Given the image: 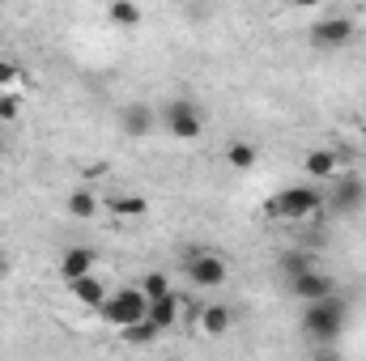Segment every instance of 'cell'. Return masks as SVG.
I'll use <instances>...</instances> for the list:
<instances>
[{"mask_svg": "<svg viewBox=\"0 0 366 361\" xmlns=\"http://www.w3.org/2000/svg\"><path fill=\"white\" fill-rule=\"evenodd\" d=\"M345 319H350V302H345L341 293H324V298H315V302H302L298 327H302L307 340H315V345L328 353V345L345 332Z\"/></svg>", "mask_w": 366, "mask_h": 361, "instance_id": "cell-1", "label": "cell"}, {"mask_svg": "<svg viewBox=\"0 0 366 361\" xmlns=\"http://www.w3.org/2000/svg\"><path fill=\"white\" fill-rule=\"evenodd\" d=\"M320 213H324V183H298L269 200V217H281V221H307Z\"/></svg>", "mask_w": 366, "mask_h": 361, "instance_id": "cell-2", "label": "cell"}, {"mask_svg": "<svg viewBox=\"0 0 366 361\" xmlns=\"http://www.w3.org/2000/svg\"><path fill=\"white\" fill-rule=\"evenodd\" d=\"M145 310H149L145 289H141V285H124V289H111V293H107V302L98 306V319H102L107 327H119V332H124V327L141 323Z\"/></svg>", "mask_w": 366, "mask_h": 361, "instance_id": "cell-3", "label": "cell"}, {"mask_svg": "<svg viewBox=\"0 0 366 361\" xmlns=\"http://www.w3.org/2000/svg\"><path fill=\"white\" fill-rule=\"evenodd\" d=\"M158 128L175 141H196L204 132V115L192 98H171L162 111H158Z\"/></svg>", "mask_w": 366, "mask_h": 361, "instance_id": "cell-4", "label": "cell"}, {"mask_svg": "<svg viewBox=\"0 0 366 361\" xmlns=\"http://www.w3.org/2000/svg\"><path fill=\"white\" fill-rule=\"evenodd\" d=\"M324 208H332L337 217H354L366 208V179L362 175H341L332 187H324Z\"/></svg>", "mask_w": 366, "mask_h": 361, "instance_id": "cell-5", "label": "cell"}, {"mask_svg": "<svg viewBox=\"0 0 366 361\" xmlns=\"http://www.w3.org/2000/svg\"><path fill=\"white\" fill-rule=\"evenodd\" d=\"M183 268H187V280H192L196 289H222V285L230 280V264H226V255H217V251H192V255L183 260Z\"/></svg>", "mask_w": 366, "mask_h": 361, "instance_id": "cell-6", "label": "cell"}, {"mask_svg": "<svg viewBox=\"0 0 366 361\" xmlns=\"http://www.w3.org/2000/svg\"><path fill=\"white\" fill-rule=\"evenodd\" d=\"M311 43L324 47V51H341V47H350V43H354V17H345V13L320 17V21L311 26Z\"/></svg>", "mask_w": 366, "mask_h": 361, "instance_id": "cell-7", "label": "cell"}, {"mask_svg": "<svg viewBox=\"0 0 366 361\" xmlns=\"http://www.w3.org/2000/svg\"><path fill=\"white\" fill-rule=\"evenodd\" d=\"M115 123H119V132H124V136L141 141V136H149V132L158 128V111H154L149 102H128V106H119Z\"/></svg>", "mask_w": 366, "mask_h": 361, "instance_id": "cell-8", "label": "cell"}, {"mask_svg": "<svg viewBox=\"0 0 366 361\" xmlns=\"http://www.w3.org/2000/svg\"><path fill=\"white\" fill-rule=\"evenodd\" d=\"M290 293H294L298 302H315V298H324V293H337V280L320 268H307V272H298V276H290Z\"/></svg>", "mask_w": 366, "mask_h": 361, "instance_id": "cell-9", "label": "cell"}, {"mask_svg": "<svg viewBox=\"0 0 366 361\" xmlns=\"http://www.w3.org/2000/svg\"><path fill=\"white\" fill-rule=\"evenodd\" d=\"M145 319H149L154 327H162V332L179 327V319H183V302H179V293L171 289V293H162V298H149V310H145Z\"/></svg>", "mask_w": 366, "mask_h": 361, "instance_id": "cell-10", "label": "cell"}, {"mask_svg": "<svg viewBox=\"0 0 366 361\" xmlns=\"http://www.w3.org/2000/svg\"><path fill=\"white\" fill-rule=\"evenodd\" d=\"M94 264H98V251H94V247H69V251L60 255V276H64V280H77V276L94 272Z\"/></svg>", "mask_w": 366, "mask_h": 361, "instance_id": "cell-11", "label": "cell"}, {"mask_svg": "<svg viewBox=\"0 0 366 361\" xmlns=\"http://www.w3.org/2000/svg\"><path fill=\"white\" fill-rule=\"evenodd\" d=\"M69 289H73V298H77L81 306H90V310H98V306L107 302V293H111V289H107V285H102V280H98L94 272L77 276V280H69Z\"/></svg>", "mask_w": 366, "mask_h": 361, "instance_id": "cell-12", "label": "cell"}, {"mask_svg": "<svg viewBox=\"0 0 366 361\" xmlns=\"http://www.w3.org/2000/svg\"><path fill=\"white\" fill-rule=\"evenodd\" d=\"M230 327H234V315H230V306L213 302V306H204V310H200V332H204V336H226Z\"/></svg>", "mask_w": 366, "mask_h": 361, "instance_id": "cell-13", "label": "cell"}, {"mask_svg": "<svg viewBox=\"0 0 366 361\" xmlns=\"http://www.w3.org/2000/svg\"><path fill=\"white\" fill-rule=\"evenodd\" d=\"M302 171H307V179L328 183L337 175V153H332V149H311V153L302 158Z\"/></svg>", "mask_w": 366, "mask_h": 361, "instance_id": "cell-14", "label": "cell"}, {"mask_svg": "<svg viewBox=\"0 0 366 361\" xmlns=\"http://www.w3.org/2000/svg\"><path fill=\"white\" fill-rule=\"evenodd\" d=\"M107 17H111V26H119V30H137V26L145 21V13H141L137 0H111V4H107Z\"/></svg>", "mask_w": 366, "mask_h": 361, "instance_id": "cell-15", "label": "cell"}, {"mask_svg": "<svg viewBox=\"0 0 366 361\" xmlns=\"http://www.w3.org/2000/svg\"><path fill=\"white\" fill-rule=\"evenodd\" d=\"M256 162H260V149L252 141H230L226 145V166L230 171H252Z\"/></svg>", "mask_w": 366, "mask_h": 361, "instance_id": "cell-16", "label": "cell"}, {"mask_svg": "<svg viewBox=\"0 0 366 361\" xmlns=\"http://www.w3.org/2000/svg\"><path fill=\"white\" fill-rule=\"evenodd\" d=\"M111 213L115 217H145L149 213V200L145 195H132V191H115L111 195Z\"/></svg>", "mask_w": 366, "mask_h": 361, "instance_id": "cell-17", "label": "cell"}, {"mask_svg": "<svg viewBox=\"0 0 366 361\" xmlns=\"http://www.w3.org/2000/svg\"><path fill=\"white\" fill-rule=\"evenodd\" d=\"M64 208H69V217H94L98 213V195H94L90 187H77V191H69V200H64Z\"/></svg>", "mask_w": 366, "mask_h": 361, "instance_id": "cell-18", "label": "cell"}, {"mask_svg": "<svg viewBox=\"0 0 366 361\" xmlns=\"http://www.w3.org/2000/svg\"><path fill=\"white\" fill-rule=\"evenodd\" d=\"M158 336H162V327H154L149 319H141V323L124 327V340H128V345H154Z\"/></svg>", "mask_w": 366, "mask_h": 361, "instance_id": "cell-19", "label": "cell"}, {"mask_svg": "<svg viewBox=\"0 0 366 361\" xmlns=\"http://www.w3.org/2000/svg\"><path fill=\"white\" fill-rule=\"evenodd\" d=\"M311 260H315V255H307V251H285V255H281V272H285V276H298V272L315 268Z\"/></svg>", "mask_w": 366, "mask_h": 361, "instance_id": "cell-20", "label": "cell"}, {"mask_svg": "<svg viewBox=\"0 0 366 361\" xmlns=\"http://www.w3.org/2000/svg\"><path fill=\"white\" fill-rule=\"evenodd\" d=\"M141 289H145V298H162V293H171V280H167V272H145Z\"/></svg>", "mask_w": 366, "mask_h": 361, "instance_id": "cell-21", "label": "cell"}, {"mask_svg": "<svg viewBox=\"0 0 366 361\" xmlns=\"http://www.w3.org/2000/svg\"><path fill=\"white\" fill-rule=\"evenodd\" d=\"M21 115V98L9 90V93H0V123H13Z\"/></svg>", "mask_w": 366, "mask_h": 361, "instance_id": "cell-22", "label": "cell"}, {"mask_svg": "<svg viewBox=\"0 0 366 361\" xmlns=\"http://www.w3.org/2000/svg\"><path fill=\"white\" fill-rule=\"evenodd\" d=\"M17 81H21V68H17L13 60H0V93L17 90Z\"/></svg>", "mask_w": 366, "mask_h": 361, "instance_id": "cell-23", "label": "cell"}, {"mask_svg": "<svg viewBox=\"0 0 366 361\" xmlns=\"http://www.w3.org/2000/svg\"><path fill=\"white\" fill-rule=\"evenodd\" d=\"M290 4H294V9H320L324 0H290Z\"/></svg>", "mask_w": 366, "mask_h": 361, "instance_id": "cell-24", "label": "cell"}, {"mask_svg": "<svg viewBox=\"0 0 366 361\" xmlns=\"http://www.w3.org/2000/svg\"><path fill=\"white\" fill-rule=\"evenodd\" d=\"M4 272H9V260H4V251H0V280H4Z\"/></svg>", "mask_w": 366, "mask_h": 361, "instance_id": "cell-25", "label": "cell"}]
</instances>
